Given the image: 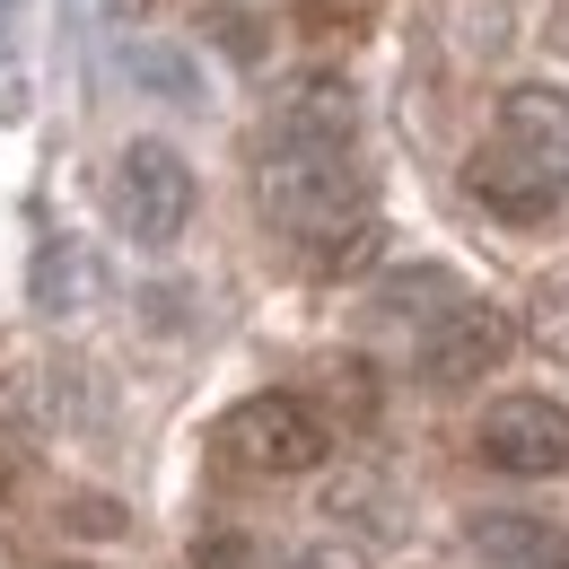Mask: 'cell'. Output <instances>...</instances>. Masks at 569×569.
<instances>
[{
	"instance_id": "obj_4",
	"label": "cell",
	"mask_w": 569,
	"mask_h": 569,
	"mask_svg": "<svg viewBox=\"0 0 569 569\" xmlns=\"http://www.w3.org/2000/svg\"><path fill=\"white\" fill-rule=\"evenodd\" d=\"M473 447L499 473L552 482V473H569V403H552V395H499L482 412V429H473Z\"/></svg>"
},
{
	"instance_id": "obj_13",
	"label": "cell",
	"mask_w": 569,
	"mask_h": 569,
	"mask_svg": "<svg viewBox=\"0 0 569 569\" xmlns=\"http://www.w3.org/2000/svg\"><path fill=\"white\" fill-rule=\"evenodd\" d=\"M377 237H386V228H377V219H359V228H342V237H325V246H307V263H316L325 281H342V272H359V263L377 254Z\"/></svg>"
},
{
	"instance_id": "obj_7",
	"label": "cell",
	"mask_w": 569,
	"mask_h": 569,
	"mask_svg": "<svg viewBox=\"0 0 569 569\" xmlns=\"http://www.w3.org/2000/svg\"><path fill=\"white\" fill-rule=\"evenodd\" d=\"M499 141L517 149V158H535V167H569V88L517 79L499 97Z\"/></svg>"
},
{
	"instance_id": "obj_16",
	"label": "cell",
	"mask_w": 569,
	"mask_h": 569,
	"mask_svg": "<svg viewBox=\"0 0 569 569\" xmlns=\"http://www.w3.org/2000/svg\"><path fill=\"white\" fill-rule=\"evenodd\" d=\"M9 9H18V0H0V18H9Z\"/></svg>"
},
{
	"instance_id": "obj_10",
	"label": "cell",
	"mask_w": 569,
	"mask_h": 569,
	"mask_svg": "<svg viewBox=\"0 0 569 569\" xmlns=\"http://www.w3.org/2000/svg\"><path fill=\"white\" fill-rule=\"evenodd\" d=\"M473 552L508 569H569V535L543 517H473Z\"/></svg>"
},
{
	"instance_id": "obj_6",
	"label": "cell",
	"mask_w": 569,
	"mask_h": 569,
	"mask_svg": "<svg viewBox=\"0 0 569 569\" xmlns=\"http://www.w3.org/2000/svg\"><path fill=\"white\" fill-rule=\"evenodd\" d=\"M465 184H473V202L499 211L508 228H535V219H552V167H535V158H517V149H473V167H465Z\"/></svg>"
},
{
	"instance_id": "obj_2",
	"label": "cell",
	"mask_w": 569,
	"mask_h": 569,
	"mask_svg": "<svg viewBox=\"0 0 569 569\" xmlns=\"http://www.w3.org/2000/svg\"><path fill=\"white\" fill-rule=\"evenodd\" d=\"M106 202H114V228L132 237V246H176L184 237V219L202 202V184H193V167H184V149L176 141H132L114 158V184H106Z\"/></svg>"
},
{
	"instance_id": "obj_8",
	"label": "cell",
	"mask_w": 569,
	"mask_h": 569,
	"mask_svg": "<svg viewBox=\"0 0 569 569\" xmlns=\"http://www.w3.org/2000/svg\"><path fill=\"white\" fill-rule=\"evenodd\" d=\"M351 132H359L351 79H298L272 114V149H351Z\"/></svg>"
},
{
	"instance_id": "obj_5",
	"label": "cell",
	"mask_w": 569,
	"mask_h": 569,
	"mask_svg": "<svg viewBox=\"0 0 569 569\" xmlns=\"http://www.w3.org/2000/svg\"><path fill=\"white\" fill-rule=\"evenodd\" d=\"M508 342H517V325L499 307H482V298H465L447 325L421 333V377L429 386H473V377H491L499 359H508Z\"/></svg>"
},
{
	"instance_id": "obj_3",
	"label": "cell",
	"mask_w": 569,
	"mask_h": 569,
	"mask_svg": "<svg viewBox=\"0 0 569 569\" xmlns=\"http://www.w3.org/2000/svg\"><path fill=\"white\" fill-rule=\"evenodd\" d=\"M219 447L246 465V473H316L325 465V412L307 403V395H246L228 421H219Z\"/></svg>"
},
{
	"instance_id": "obj_11",
	"label": "cell",
	"mask_w": 569,
	"mask_h": 569,
	"mask_svg": "<svg viewBox=\"0 0 569 569\" xmlns=\"http://www.w3.org/2000/svg\"><path fill=\"white\" fill-rule=\"evenodd\" d=\"M88 289H97L88 254H79L71 237H53V246H44V263H36V307H44V316H79V307H88Z\"/></svg>"
},
{
	"instance_id": "obj_1",
	"label": "cell",
	"mask_w": 569,
	"mask_h": 569,
	"mask_svg": "<svg viewBox=\"0 0 569 569\" xmlns=\"http://www.w3.org/2000/svg\"><path fill=\"white\" fill-rule=\"evenodd\" d=\"M263 211L307 246L377 219L368 211V167L351 149H272V141H263Z\"/></svg>"
},
{
	"instance_id": "obj_12",
	"label": "cell",
	"mask_w": 569,
	"mask_h": 569,
	"mask_svg": "<svg viewBox=\"0 0 569 569\" xmlns=\"http://www.w3.org/2000/svg\"><path fill=\"white\" fill-rule=\"evenodd\" d=\"M132 79L158 88V97H176V106H202V71H193L176 44H141V53H132Z\"/></svg>"
},
{
	"instance_id": "obj_14",
	"label": "cell",
	"mask_w": 569,
	"mask_h": 569,
	"mask_svg": "<svg viewBox=\"0 0 569 569\" xmlns=\"http://www.w3.org/2000/svg\"><path fill=\"white\" fill-rule=\"evenodd\" d=\"M289 569H368V561H359L351 543H307V552H298Z\"/></svg>"
},
{
	"instance_id": "obj_9",
	"label": "cell",
	"mask_w": 569,
	"mask_h": 569,
	"mask_svg": "<svg viewBox=\"0 0 569 569\" xmlns=\"http://www.w3.org/2000/svg\"><path fill=\"white\" fill-rule=\"evenodd\" d=\"M465 307V289H456V272H438V263H412V272H386V281L368 289V316L377 325H447Z\"/></svg>"
},
{
	"instance_id": "obj_15",
	"label": "cell",
	"mask_w": 569,
	"mask_h": 569,
	"mask_svg": "<svg viewBox=\"0 0 569 569\" xmlns=\"http://www.w3.org/2000/svg\"><path fill=\"white\" fill-rule=\"evenodd\" d=\"M219 44H228L237 62H254V53H263V36H254V18H219Z\"/></svg>"
}]
</instances>
